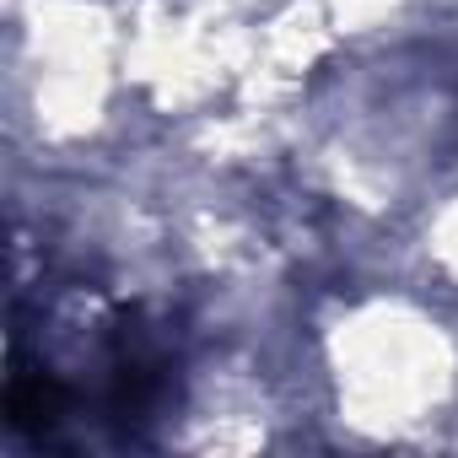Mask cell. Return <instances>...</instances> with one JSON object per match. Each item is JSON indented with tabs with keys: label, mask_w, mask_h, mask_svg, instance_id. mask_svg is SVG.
<instances>
[{
	"label": "cell",
	"mask_w": 458,
	"mask_h": 458,
	"mask_svg": "<svg viewBox=\"0 0 458 458\" xmlns=\"http://www.w3.org/2000/svg\"><path fill=\"white\" fill-rule=\"evenodd\" d=\"M6 410H12V426H22V431L55 426L65 415V388L49 372H17L12 377V394H6Z\"/></svg>",
	"instance_id": "6da1fadb"
}]
</instances>
